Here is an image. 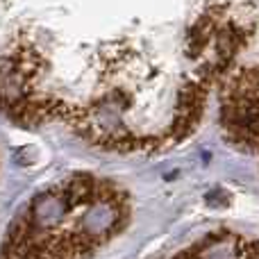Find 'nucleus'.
I'll list each match as a JSON object with an SVG mask.
<instances>
[{
    "label": "nucleus",
    "instance_id": "nucleus-1",
    "mask_svg": "<svg viewBox=\"0 0 259 259\" xmlns=\"http://www.w3.org/2000/svg\"><path fill=\"white\" fill-rule=\"evenodd\" d=\"M255 23L243 3H0V107L116 152L187 139Z\"/></svg>",
    "mask_w": 259,
    "mask_h": 259
},
{
    "label": "nucleus",
    "instance_id": "nucleus-2",
    "mask_svg": "<svg viewBox=\"0 0 259 259\" xmlns=\"http://www.w3.org/2000/svg\"><path fill=\"white\" fill-rule=\"evenodd\" d=\"M175 259H259V241L234 232H219L200 239Z\"/></svg>",
    "mask_w": 259,
    "mask_h": 259
}]
</instances>
